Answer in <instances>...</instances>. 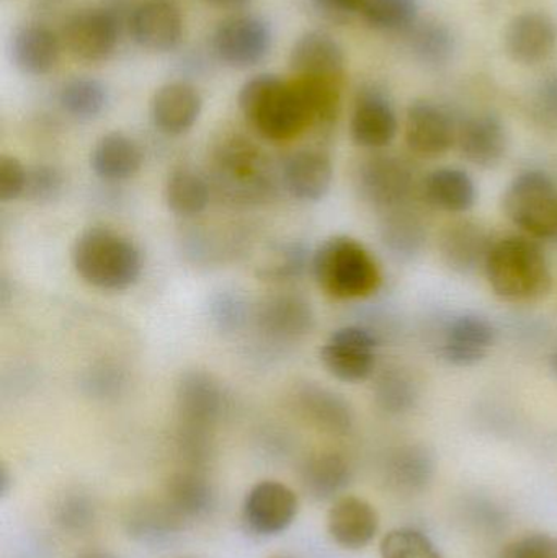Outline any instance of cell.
Masks as SVG:
<instances>
[{"instance_id":"484cf974","label":"cell","mask_w":557,"mask_h":558,"mask_svg":"<svg viewBox=\"0 0 557 558\" xmlns=\"http://www.w3.org/2000/svg\"><path fill=\"white\" fill-rule=\"evenodd\" d=\"M379 239L396 262L409 264L421 257L427 245V226L409 205L399 206L383 213Z\"/></svg>"},{"instance_id":"836d02e7","label":"cell","mask_w":557,"mask_h":558,"mask_svg":"<svg viewBox=\"0 0 557 558\" xmlns=\"http://www.w3.org/2000/svg\"><path fill=\"white\" fill-rule=\"evenodd\" d=\"M311 128L332 126L340 113L342 101V81L326 77H296L294 78Z\"/></svg>"},{"instance_id":"816d5d0a","label":"cell","mask_w":557,"mask_h":558,"mask_svg":"<svg viewBox=\"0 0 557 558\" xmlns=\"http://www.w3.org/2000/svg\"><path fill=\"white\" fill-rule=\"evenodd\" d=\"M552 244H553V245H556V247H557V231H556L555 239H553Z\"/></svg>"},{"instance_id":"7a4b0ae2","label":"cell","mask_w":557,"mask_h":558,"mask_svg":"<svg viewBox=\"0 0 557 558\" xmlns=\"http://www.w3.org/2000/svg\"><path fill=\"white\" fill-rule=\"evenodd\" d=\"M239 108L247 123L268 141H290L311 128L294 81L274 74L249 78L239 92Z\"/></svg>"},{"instance_id":"b9f144b4","label":"cell","mask_w":557,"mask_h":558,"mask_svg":"<svg viewBox=\"0 0 557 558\" xmlns=\"http://www.w3.org/2000/svg\"><path fill=\"white\" fill-rule=\"evenodd\" d=\"M62 192H64V177H62L61 170L46 166V163L28 169L26 198L32 199L33 203L45 205V203H52L61 198Z\"/></svg>"},{"instance_id":"8992f818","label":"cell","mask_w":557,"mask_h":558,"mask_svg":"<svg viewBox=\"0 0 557 558\" xmlns=\"http://www.w3.org/2000/svg\"><path fill=\"white\" fill-rule=\"evenodd\" d=\"M213 162L219 190L232 199L257 202L270 190V169L264 153L241 134L226 137L216 147Z\"/></svg>"},{"instance_id":"74e56055","label":"cell","mask_w":557,"mask_h":558,"mask_svg":"<svg viewBox=\"0 0 557 558\" xmlns=\"http://www.w3.org/2000/svg\"><path fill=\"white\" fill-rule=\"evenodd\" d=\"M408 35L409 48L414 52L419 61L425 64H445L455 51V38L447 26L440 23H415Z\"/></svg>"},{"instance_id":"bcb514c9","label":"cell","mask_w":557,"mask_h":558,"mask_svg":"<svg viewBox=\"0 0 557 558\" xmlns=\"http://www.w3.org/2000/svg\"><path fill=\"white\" fill-rule=\"evenodd\" d=\"M313 2L330 19L349 20L355 15L362 16L370 0H313Z\"/></svg>"},{"instance_id":"5b68a950","label":"cell","mask_w":557,"mask_h":558,"mask_svg":"<svg viewBox=\"0 0 557 558\" xmlns=\"http://www.w3.org/2000/svg\"><path fill=\"white\" fill-rule=\"evenodd\" d=\"M502 208L523 234L552 244L557 231V185L552 175L523 170L507 185Z\"/></svg>"},{"instance_id":"f6af8a7d","label":"cell","mask_w":557,"mask_h":558,"mask_svg":"<svg viewBox=\"0 0 557 558\" xmlns=\"http://www.w3.org/2000/svg\"><path fill=\"white\" fill-rule=\"evenodd\" d=\"M533 108L543 123L557 128V71L540 82L533 97Z\"/></svg>"},{"instance_id":"7c38bea8","label":"cell","mask_w":557,"mask_h":558,"mask_svg":"<svg viewBox=\"0 0 557 558\" xmlns=\"http://www.w3.org/2000/svg\"><path fill=\"white\" fill-rule=\"evenodd\" d=\"M120 32L121 20L114 10L85 9L69 16L61 39L74 58L100 62L113 54Z\"/></svg>"},{"instance_id":"ac0fdd59","label":"cell","mask_w":557,"mask_h":558,"mask_svg":"<svg viewBox=\"0 0 557 558\" xmlns=\"http://www.w3.org/2000/svg\"><path fill=\"white\" fill-rule=\"evenodd\" d=\"M457 144L471 166L493 170L509 153V131L497 114H474L458 126Z\"/></svg>"},{"instance_id":"f546056e","label":"cell","mask_w":557,"mask_h":558,"mask_svg":"<svg viewBox=\"0 0 557 558\" xmlns=\"http://www.w3.org/2000/svg\"><path fill=\"white\" fill-rule=\"evenodd\" d=\"M143 167V150L128 134L108 133L98 140L90 154V169L105 182H123Z\"/></svg>"},{"instance_id":"cb8c5ba5","label":"cell","mask_w":557,"mask_h":558,"mask_svg":"<svg viewBox=\"0 0 557 558\" xmlns=\"http://www.w3.org/2000/svg\"><path fill=\"white\" fill-rule=\"evenodd\" d=\"M290 65L296 77H326L342 81L346 56L332 36L324 32H307L294 43Z\"/></svg>"},{"instance_id":"6da1fadb","label":"cell","mask_w":557,"mask_h":558,"mask_svg":"<svg viewBox=\"0 0 557 558\" xmlns=\"http://www.w3.org/2000/svg\"><path fill=\"white\" fill-rule=\"evenodd\" d=\"M497 298L512 304L542 301L553 289V270L542 245L529 235L497 239L484 267Z\"/></svg>"},{"instance_id":"d6a6232c","label":"cell","mask_w":557,"mask_h":558,"mask_svg":"<svg viewBox=\"0 0 557 558\" xmlns=\"http://www.w3.org/2000/svg\"><path fill=\"white\" fill-rule=\"evenodd\" d=\"M167 208L180 218H195L209 205V185L189 167L173 170L164 190Z\"/></svg>"},{"instance_id":"f5cc1de1","label":"cell","mask_w":557,"mask_h":558,"mask_svg":"<svg viewBox=\"0 0 557 558\" xmlns=\"http://www.w3.org/2000/svg\"><path fill=\"white\" fill-rule=\"evenodd\" d=\"M275 558H291V557H275Z\"/></svg>"},{"instance_id":"7402d4cb","label":"cell","mask_w":557,"mask_h":558,"mask_svg":"<svg viewBox=\"0 0 557 558\" xmlns=\"http://www.w3.org/2000/svg\"><path fill=\"white\" fill-rule=\"evenodd\" d=\"M281 177L293 198L317 203L326 198L332 186V160L323 150L301 149L288 157Z\"/></svg>"},{"instance_id":"f907efd6","label":"cell","mask_w":557,"mask_h":558,"mask_svg":"<svg viewBox=\"0 0 557 558\" xmlns=\"http://www.w3.org/2000/svg\"><path fill=\"white\" fill-rule=\"evenodd\" d=\"M549 367H552L553 374H555L557 379V347L555 348V351H553L552 357H549Z\"/></svg>"},{"instance_id":"ba28073f","label":"cell","mask_w":557,"mask_h":558,"mask_svg":"<svg viewBox=\"0 0 557 558\" xmlns=\"http://www.w3.org/2000/svg\"><path fill=\"white\" fill-rule=\"evenodd\" d=\"M356 183L362 198L385 213L408 205L414 192V170L401 157L376 154L360 166Z\"/></svg>"},{"instance_id":"4316f807","label":"cell","mask_w":557,"mask_h":558,"mask_svg":"<svg viewBox=\"0 0 557 558\" xmlns=\"http://www.w3.org/2000/svg\"><path fill=\"white\" fill-rule=\"evenodd\" d=\"M300 477L307 497L316 501H336L352 482L353 471L346 456L323 451L303 462Z\"/></svg>"},{"instance_id":"f35d334b","label":"cell","mask_w":557,"mask_h":558,"mask_svg":"<svg viewBox=\"0 0 557 558\" xmlns=\"http://www.w3.org/2000/svg\"><path fill=\"white\" fill-rule=\"evenodd\" d=\"M415 0H370L362 19L379 32L405 33L417 23Z\"/></svg>"},{"instance_id":"603a6c76","label":"cell","mask_w":557,"mask_h":558,"mask_svg":"<svg viewBox=\"0 0 557 558\" xmlns=\"http://www.w3.org/2000/svg\"><path fill=\"white\" fill-rule=\"evenodd\" d=\"M422 195L428 206L448 215H464L476 206L480 190L467 170L438 167L422 182Z\"/></svg>"},{"instance_id":"60d3db41","label":"cell","mask_w":557,"mask_h":558,"mask_svg":"<svg viewBox=\"0 0 557 558\" xmlns=\"http://www.w3.org/2000/svg\"><path fill=\"white\" fill-rule=\"evenodd\" d=\"M56 523L61 530L72 534H81L92 526L95 520V507L87 495L68 494L59 501L55 510Z\"/></svg>"},{"instance_id":"9c48e42d","label":"cell","mask_w":557,"mask_h":558,"mask_svg":"<svg viewBox=\"0 0 557 558\" xmlns=\"http://www.w3.org/2000/svg\"><path fill=\"white\" fill-rule=\"evenodd\" d=\"M177 405L182 422L180 441L211 442L209 432L222 410V392L218 383L199 371L183 374L177 389Z\"/></svg>"},{"instance_id":"8fae6325","label":"cell","mask_w":557,"mask_h":558,"mask_svg":"<svg viewBox=\"0 0 557 558\" xmlns=\"http://www.w3.org/2000/svg\"><path fill=\"white\" fill-rule=\"evenodd\" d=\"M274 45L270 25L261 16L239 15L225 20L213 36L216 56L229 68L261 64Z\"/></svg>"},{"instance_id":"30bf717a","label":"cell","mask_w":557,"mask_h":558,"mask_svg":"<svg viewBox=\"0 0 557 558\" xmlns=\"http://www.w3.org/2000/svg\"><path fill=\"white\" fill-rule=\"evenodd\" d=\"M300 511L296 492L278 481H262L245 495L242 521L254 536H280Z\"/></svg>"},{"instance_id":"7dc6e473","label":"cell","mask_w":557,"mask_h":558,"mask_svg":"<svg viewBox=\"0 0 557 558\" xmlns=\"http://www.w3.org/2000/svg\"><path fill=\"white\" fill-rule=\"evenodd\" d=\"M206 2L211 3L213 7H218V9L241 10L245 9L251 0H206Z\"/></svg>"},{"instance_id":"44dd1931","label":"cell","mask_w":557,"mask_h":558,"mask_svg":"<svg viewBox=\"0 0 557 558\" xmlns=\"http://www.w3.org/2000/svg\"><path fill=\"white\" fill-rule=\"evenodd\" d=\"M203 110V98L193 85L172 82L154 94L150 120L160 133L180 136L192 130Z\"/></svg>"},{"instance_id":"ab89813d","label":"cell","mask_w":557,"mask_h":558,"mask_svg":"<svg viewBox=\"0 0 557 558\" xmlns=\"http://www.w3.org/2000/svg\"><path fill=\"white\" fill-rule=\"evenodd\" d=\"M382 558H444L431 537L412 527L389 531L379 546Z\"/></svg>"},{"instance_id":"2e32d148","label":"cell","mask_w":557,"mask_h":558,"mask_svg":"<svg viewBox=\"0 0 557 558\" xmlns=\"http://www.w3.org/2000/svg\"><path fill=\"white\" fill-rule=\"evenodd\" d=\"M398 114L389 98L378 88L360 92L350 120L353 143L363 149H386L398 136Z\"/></svg>"},{"instance_id":"4dcf8cb0","label":"cell","mask_w":557,"mask_h":558,"mask_svg":"<svg viewBox=\"0 0 557 558\" xmlns=\"http://www.w3.org/2000/svg\"><path fill=\"white\" fill-rule=\"evenodd\" d=\"M62 39L41 25L23 26L12 39V59L28 75H45L58 64Z\"/></svg>"},{"instance_id":"52a82bcc","label":"cell","mask_w":557,"mask_h":558,"mask_svg":"<svg viewBox=\"0 0 557 558\" xmlns=\"http://www.w3.org/2000/svg\"><path fill=\"white\" fill-rule=\"evenodd\" d=\"M378 347V338L370 328L346 325L330 335L320 350V361L336 379L362 383L376 371Z\"/></svg>"},{"instance_id":"d4e9b609","label":"cell","mask_w":557,"mask_h":558,"mask_svg":"<svg viewBox=\"0 0 557 558\" xmlns=\"http://www.w3.org/2000/svg\"><path fill=\"white\" fill-rule=\"evenodd\" d=\"M434 475L435 458L425 446H399L386 458L385 482L395 494H422L434 481Z\"/></svg>"},{"instance_id":"1f68e13d","label":"cell","mask_w":557,"mask_h":558,"mask_svg":"<svg viewBox=\"0 0 557 558\" xmlns=\"http://www.w3.org/2000/svg\"><path fill=\"white\" fill-rule=\"evenodd\" d=\"M164 501L185 523L203 520L216 507V492L211 482L195 471L173 474L166 484Z\"/></svg>"},{"instance_id":"9a60e30c","label":"cell","mask_w":557,"mask_h":558,"mask_svg":"<svg viewBox=\"0 0 557 558\" xmlns=\"http://www.w3.org/2000/svg\"><path fill=\"white\" fill-rule=\"evenodd\" d=\"M128 29L141 48L172 51L182 41V10L173 0H144L130 13Z\"/></svg>"},{"instance_id":"ffe728a7","label":"cell","mask_w":557,"mask_h":558,"mask_svg":"<svg viewBox=\"0 0 557 558\" xmlns=\"http://www.w3.org/2000/svg\"><path fill=\"white\" fill-rule=\"evenodd\" d=\"M510 58L523 65H536L552 58L557 46V25L543 12H526L509 23L504 36Z\"/></svg>"},{"instance_id":"c3c4849f","label":"cell","mask_w":557,"mask_h":558,"mask_svg":"<svg viewBox=\"0 0 557 558\" xmlns=\"http://www.w3.org/2000/svg\"><path fill=\"white\" fill-rule=\"evenodd\" d=\"M13 477L10 475L9 469L3 465L2 472H0V494L2 497H7V494L10 492V487H12Z\"/></svg>"},{"instance_id":"5bb4252c","label":"cell","mask_w":557,"mask_h":558,"mask_svg":"<svg viewBox=\"0 0 557 558\" xmlns=\"http://www.w3.org/2000/svg\"><path fill=\"white\" fill-rule=\"evenodd\" d=\"M458 126L440 105L417 100L405 114V144L424 159L445 156L457 144Z\"/></svg>"},{"instance_id":"d590c367","label":"cell","mask_w":557,"mask_h":558,"mask_svg":"<svg viewBox=\"0 0 557 558\" xmlns=\"http://www.w3.org/2000/svg\"><path fill=\"white\" fill-rule=\"evenodd\" d=\"M110 95L104 82L92 77H75L65 82L59 92L62 110L78 121H90L100 117L107 108Z\"/></svg>"},{"instance_id":"e575fe53","label":"cell","mask_w":557,"mask_h":558,"mask_svg":"<svg viewBox=\"0 0 557 558\" xmlns=\"http://www.w3.org/2000/svg\"><path fill=\"white\" fill-rule=\"evenodd\" d=\"M375 402L383 413L401 416L414 410L419 386L414 377L399 366L386 367L375 383Z\"/></svg>"},{"instance_id":"ee69618b","label":"cell","mask_w":557,"mask_h":558,"mask_svg":"<svg viewBox=\"0 0 557 558\" xmlns=\"http://www.w3.org/2000/svg\"><path fill=\"white\" fill-rule=\"evenodd\" d=\"M28 169L15 157L0 159V202L10 203L25 196Z\"/></svg>"},{"instance_id":"4fadbf2b","label":"cell","mask_w":557,"mask_h":558,"mask_svg":"<svg viewBox=\"0 0 557 558\" xmlns=\"http://www.w3.org/2000/svg\"><path fill=\"white\" fill-rule=\"evenodd\" d=\"M496 338V327L486 315L463 312L451 317L445 325L440 357L460 369L477 366L493 350Z\"/></svg>"},{"instance_id":"8d00e7d4","label":"cell","mask_w":557,"mask_h":558,"mask_svg":"<svg viewBox=\"0 0 557 558\" xmlns=\"http://www.w3.org/2000/svg\"><path fill=\"white\" fill-rule=\"evenodd\" d=\"M310 304L298 298H274L262 307L261 324L277 337H300L313 327Z\"/></svg>"},{"instance_id":"3957f363","label":"cell","mask_w":557,"mask_h":558,"mask_svg":"<svg viewBox=\"0 0 557 558\" xmlns=\"http://www.w3.org/2000/svg\"><path fill=\"white\" fill-rule=\"evenodd\" d=\"M75 274L104 291H124L143 274L140 248L108 228H90L75 239L71 252Z\"/></svg>"},{"instance_id":"d6986e66","label":"cell","mask_w":557,"mask_h":558,"mask_svg":"<svg viewBox=\"0 0 557 558\" xmlns=\"http://www.w3.org/2000/svg\"><path fill=\"white\" fill-rule=\"evenodd\" d=\"M330 539L346 550H362L379 531V517L370 501L355 495L337 498L327 514Z\"/></svg>"},{"instance_id":"83f0119b","label":"cell","mask_w":557,"mask_h":558,"mask_svg":"<svg viewBox=\"0 0 557 558\" xmlns=\"http://www.w3.org/2000/svg\"><path fill=\"white\" fill-rule=\"evenodd\" d=\"M185 521L164 500H143L131 505L124 514L130 537L146 546H160L185 530Z\"/></svg>"},{"instance_id":"f1b7e54d","label":"cell","mask_w":557,"mask_h":558,"mask_svg":"<svg viewBox=\"0 0 557 558\" xmlns=\"http://www.w3.org/2000/svg\"><path fill=\"white\" fill-rule=\"evenodd\" d=\"M301 415L327 435L343 436L352 429L353 410L350 403L334 390L317 384L301 387L296 396Z\"/></svg>"},{"instance_id":"7bdbcfd3","label":"cell","mask_w":557,"mask_h":558,"mask_svg":"<svg viewBox=\"0 0 557 558\" xmlns=\"http://www.w3.org/2000/svg\"><path fill=\"white\" fill-rule=\"evenodd\" d=\"M500 558H557V536L532 533L507 544Z\"/></svg>"},{"instance_id":"e0dca14e","label":"cell","mask_w":557,"mask_h":558,"mask_svg":"<svg viewBox=\"0 0 557 558\" xmlns=\"http://www.w3.org/2000/svg\"><path fill=\"white\" fill-rule=\"evenodd\" d=\"M493 235L471 219L451 222L441 231L438 252L441 262L458 275H473L486 267L494 245Z\"/></svg>"},{"instance_id":"681fc988","label":"cell","mask_w":557,"mask_h":558,"mask_svg":"<svg viewBox=\"0 0 557 558\" xmlns=\"http://www.w3.org/2000/svg\"><path fill=\"white\" fill-rule=\"evenodd\" d=\"M77 558H117L111 556L110 553H104V550H90V553L82 554Z\"/></svg>"},{"instance_id":"277c9868","label":"cell","mask_w":557,"mask_h":558,"mask_svg":"<svg viewBox=\"0 0 557 558\" xmlns=\"http://www.w3.org/2000/svg\"><path fill=\"white\" fill-rule=\"evenodd\" d=\"M311 274L330 298L352 301L375 294L383 275L372 252L349 235L327 239L316 248Z\"/></svg>"}]
</instances>
